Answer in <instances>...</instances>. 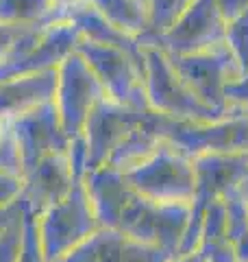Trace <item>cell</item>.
<instances>
[{
    "instance_id": "obj_18",
    "label": "cell",
    "mask_w": 248,
    "mask_h": 262,
    "mask_svg": "<svg viewBox=\"0 0 248 262\" xmlns=\"http://www.w3.org/2000/svg\"><path fill=\"white\" fill-rule=\"evenodd\" d=\"M0 168L24 177V164H22L20 146H18V140H15L11 120L0 125Z\"/></svg>"
},
{
    "instance_id": "obj_27",
    "label": "cell",
    "mask_w": 248,
    "mask_h": 262,
    "mask_svg": "<svg viewBox=\"0 0 248 262\" xmlns=\"http://www.w3.org/2000/svg\"><path fill=\"white\" fill-rule=\"evenodd\" d=\"M172 262H205V256H203L201 249H196V251H189V253H179Z\"/></svg>"
},
{
    "instance_id": "obj_3",
    "label": "cell",
    "mask_w": 248,
    "mask_h": 262,
    "mask_svg": "<svg viewBox=\"0 0 248 262\" xmlns=\"http://www.w3.org/2000/svg\"><path fill=\"white\" fill-rule=\"evenodd\" d=\"M168 59L177 77L198 101L229 116L227 90L237 83L244 72L227 42L192 55H168Z\"/></svg>"
},
{
    "instance_id": "obj_4",
    "label": "cell",
    "mask_w": 248,
    "mask_h": 262,
    "mask_svg": "<svg viewBox=\"0 0 248 262\" xmlns=\"http://www.w3.org/2000/svg\"><path fill=\"white\" fill-rule=\"evenodd\" d=\"M144 83L148 107L157 114L185 122H213L225 118V114L207 107L189 92L172 70L168 55L157 46H144Z\"/></svg>"
},
{
    "instance_id": "obj_13",
    "label": "cell",
    "mask_w": 248,
    "mask_h": 262,
    "mask_svg": "<svg viewBox=\"0 0 248 262\" xmlns=\"http://www.w3.org/2000/svg\"><path fill=\"white\" fill-rule=\"evenodd\" d=\"M83 184H85V190L89 194L101 227L118 229L124 208L135 196V190L127 182V175L109 164H103L98 168L87 170L83 175Z\"/></svg>"
},
{
    "instance_id": "obj_9",
    "label": "cell",
    "mask_w": 248,
    "mask_h": 262,
    "mask_svg": "<svg viewBox=\"0 0 248 262\" xmlns=\"http://www.w3.org/2000/svg\"><path fill=\"white\" fill-rule=\"evenodd\" d=\"M148 114L151 110L129 107V105H122L105 94L94 105L85 127H83V138L87 144V170L107 164L113 149L122 142V138L142 125Z\"/></svg>"
},
{
    "instance_id": "obj_11",
    "label": "cell",
    "mask_w": 248,
    "mask_h": 262,
    "mask_svg": "<svg viewBox=\"0 0 248 262\" xmlns=\"http://www.w3.org/2000/svg\"><path fill=\"white\" fill-rule=\"evenodd\" d=\"M175 258L177 256L131 238L120 229L98 227L87 241L57 262H172Z\"/></svg>"
},
{
    "instance_id": "obj_16",
    "label": "cell",
    "mask_w": 248,
    "mask_h": 262,
    "mask_svg": "<svg viewBox=\"0 0 248 262\" xmlns=\"http://www.w3.org/2000/svg\"><path fill=\"white\" fill-rule=\"evenodd\" d=\"M194 0H148V15H151V27L144 35H139V44L148 42L157 35L168 31L172 24L179 20V15L183 13Z\"/></svg>"
},
{
    "instance_id": "obj_7",
    "label": "cell",
    "mask_w": 248,
    "mask_h": 262,
    "mask_svg": "<svg viewBox=\"0 0 248 262\" xmlns=\"http://www.w3.org/2000/svg\"><path fill=\"white\" fill-rule=\"evenodd\" d=\"M105 94L107 92L101 79L89 68L85 57L77 51L70 53L57 66L55 105L61 118V127L70 140L83 134L87 116Z\"/></svg>"
},
{
    "instance_id": "obj_22",
    "label": "cell",
    "mask_w": 248,
    "mask_h": 262,
    "mask_svg": "<svg viewBox=\"0 0 248 262\" xmlns=\"http://www.w3.org/2000/svg\"><path fill=\"white\" fill-rule=\"evenodd\" d=\"M227 107L229 114L248 116V72L227 90Z\"/></svg>"
},
{
    "instance_id": "obj_19",
    "label": "cell",
    "mask_w": 248,
    "mask_h": 262,
    "mask_svg": "<svg viewBox=\"0 0 248 262\" xmlns=\"http://www.w3.org/2000/svg\"><path fill=\"white\" fill-rule=\"evenodd\" d=\"M24 238V210H20L15 219L0 234V262H18Z\"/></svg>"
},
{
    "instance_id": "obj_24",
    "label": "cell",
    "mask_w": 248,
    "mask_h": 262,
    "mask_svg": "<svg viewBox=\"0 0 248 262\" xmlns=\"http://www.w3.org/2000/svg\"><path fill=\"white\" fill-rule=\"evenodd\" d=\"M22 210V203L18 201L15 206H9V208H0V234L5 232V227L11 223V221L15 219V214Z\"/></svg>"
},
{
    "instance_id": "obj_17",
    "label": "cell",
    "mask_w": 248,
    "mask_h": 262,
    "mask_svg": "<svg viewBox=\"0 0 248 262\" xmlns=\"http://www.w3.org/2000/svg\"><path fill=\"white\" fill-rule=\"evenodd\" d=\"M227 46L235 55L239 68L246 75L248 72V9L237 15L235 20L227 22Z\"/></svg>"
},
{
    "instance_id": "obj_5",
    "label": "cell",
    "mask_w": 248,
    "mask_h": 262,
    "mask_svg": "<svg viewBox=\"0 0 248 262\" xmlns=\"http://www.w3.org/2000/svg\"><path fill=\"white\" fill-rule=\"evenodd\" d=\"M189 203H159L137 194L122 212L118 229L144 245L179 256L189 223Z\"/></svg>"
},
{
    "instance_id": "obj_26",
    "label": "cell",
    "mask_w": 248,
    "mask_h": 262,
    "mask_svg": "<svg viewBox=\"0 0 248 262\" xmlns=\"http://www.w3.org/2000/svg\"><path fill=\"white\" fill-rule=\"evenodd\" d=\"M233 190L242 196V199L246 201V206H248V168H246V173L239 177V182L233 186Z\"/></svg>"
},
{
    "instance_id": "obj_21",
    "label": "cell",
    "mask_w": 248,
    "mask_h": 262,
    "mask_svg": "<svg viewBox=\"0 0 248 262\" xmlns=\"http://www.w3.org/2000/svg\"><path fill=\"white\" fill-rule=\"evenodd\" d=\"M24 188V177L0 168V208L15 206Z\"/></svg>"
},
{
    "instance_id": "obj_20",
    "label": "cell",
    "mask_w": 248,
    "mask_h": 262,
    "mask_svg": "<svg viewBox=\"0 0 248 262\" xmlns=\"http://www.w3.org/2000/svg\"><path fill=\"white\" fill-rule=\"evenodd\" d=\"M18 262H46L44 251H41V245H39L37 219L29 210H24V238H22V251Z\"/></svg>"
},
{
    "instance_id": "obj_8",
    "label": "cell",
    "mask_w": 248,
    "mask_h": 262,
    "mask_svg": "<svg viewBox=\"0 0 248 262\" xmlns=\"http://www.w3.org/2000/svg\"><path fill=\"white\" fill-rule=\"evenodd\" d=\"M227 42V20L218 0H194L172 27L142 46H157L165 55H192Z\"/></svg>"
},
{
    "instance_id": "obj_1",
    "label": "cell",
    "mask_w": 248,
    "mask_h": 262,
    "mask_svg": "<svg viewBox=\"0 0 248 262\" xmlns=\"http://www.w3.org/2000/svg\"><path fill=\"white\" fill-rule=\"evenodd\" d=\"M131 188L159 203H189L196 192V162L192 155L177 149L170 142H161L146 162L127 170Z\"/></svg>"
},
{
    "instance_id": "obj_6",
    "label": "cell",
    "mask_w": 248,
    "mask_h": 262,
    "mask_svg": "<svg viewBox=\"0 0 248 262\" xmlns=\"http://www.w3.org/2000/svg\"><path fill=\"white\" fill-rule=\"evenodd\" d=\"M77 53L85 57L109 98L135 110H151L146 98L144 66L137 59L120 48L92 42L83 35L77 44Z\"/></svg>"
},
{
    "instance_id": "obj_25",
    "label": "cell",
    "mask_w": 248,
    "mask_h": 262,
    "mask_svg": "<svg viewBox=\"0 0 248 262\" xmlns=\"http://www.w3.org/2000/svg\"><path fill=\"white\" fill-rule=\"evenodd\" d=\"M235 245V256H237V262H248V232L239 238Z\"/></svg>"
},
{
    "instance_id": "obj_15",
    "label": "cell",
    "mask_w": 248,
    "mask_h": 262,
    "mask_svg": "<svg viewBox=\"0 0 248 262\" xmlns=\"http://www.w3.org/2000/svg\"><path fill=\"white\" fill-rule=\"evenodd\" d=\"M94 5L107 22L133 37L144 35L151 27L146 0H94Z\"/></svg>"
},
{
    "instance_id": "obj_2",
    "label": "cell",
    "mask_w": 248,
    "mask_h": 262,
    "mask_svg": "<svg viewBox=\"0 0 248 262\" xmlns=\"http://www.w3.org/2000/svg\"><path fill=\"white\" fill-rule=\"evenodd\" d=\"M35 219L46 262H57L68 256L101 227L83 179H77L72 190L61 201H57Z\"/></svg>"
},
{
    "instance_id": "obj_23",
    "label": "cell",
    "mask_w": 248,
    "mask_h": 262,
    "mask_svg": "<svg viewBox=\"0 0 248 262\" xmlns=\"http://www.w3.org/2000/svg\"><path fill=\"white\" fill-rule=\"evenodd\" d=\"M218 7L225 15V20L231 22L248 9V0H218Z\"/></svg>"
},
{
    "instance_id": "obj_14",
    "label": "cell",
    "mask_w": 248,
    "mask_h": 262,
    "mask_svg": "<svg viewBox=\"0 0 248 262\" xmlns=\"http://www.w3.org/2000/svg\"><path fill=\"white\" fill-rule=\"evenodd\" d=\"M161 142H163V138H161L159 125H157V114L151 110V114L146 116V120L142 125L135 127L131 134H127L122 138V142L113 149L107 164L122 170V173H127V170L146 162L157 149H159Z\"/></svg>"
},
{
    "instance_id": "obj_12",
    "label": "cell",
    "mask_w": 248,
    "mask_h": 262,
    "mask_svg": "<svg viewBox=\"0 0 248 262\" xmlns=\"http://www.w3.org/2000/svg\"><path fill=\"white\" fill-rule=\"evenodd\" d=\"M77 184V175L65 153H51L24 173L20 203L31 214L39 216L44 210L61 201Z\"/></svg>"
},
{
    "instance_id": "obj_10",
    "label": "cell",
    "mask_w": 248,
    "mask_h": 262,
    "mask_svg": "<svg viewBox=\"0 0 248 262\" xmlns=\"http://www.w3.org/2000/svg\"><path fill=\"white\" fill-rule=\"evenodd\" d=\"M15 140L20 146L24 173L51 153H65L70 144V138L65 136L61 127V118L57 112L55 98L48 103H41L37 107L20 114L11 120Z\"/></svg>"
}]
</instances>
